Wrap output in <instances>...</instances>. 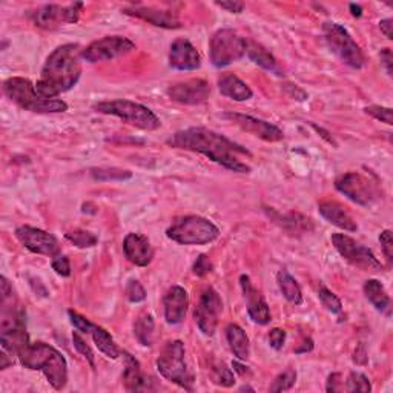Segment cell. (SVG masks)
Listing matches in <instances>:
<instances>
[{
    "mask_svg": "<svg viewBox=\"0 0 393 393\" xmlns=\"http://www.w3.org/2000/svg\"><path fill=\"white\" fill-rule=\"evenodd\" d=\"M344 390L347 392H371L372 390V384L368 381V378L366 375L359 373V372H350L346 384H344Z\"/></svg>",
    "mask_w": 393,
    "mask_h": 393,
    "instance_id": "cell-36",
    "label": "cell"
},
{
    "mask_svg": "<svg viewBox=\"0 0 393 393\" xmlns=\"http://www.w3.org/2000/svg\"><path fill=\"white\" fill-rule=\"evenodd\" d=\"M68 315H69L71 324L74 326L80 333H91V329L94 324L90 322V319H86L85 317L77 314V312H74V310H68Z\"/></svg>",
    "mask_w": 393,
    "mask_h": 393,
    "instance_id": "cell-41",
    "label": "cell"
},
{
    "mask_svg": "<svg viewBox=\"0 0 393 393\" xmlns=\"http://www.w3.org/2000/svg\"><path fill=\"white\" fill-rule=\"evenodd\" d=\"M72 343H74V347L77 349V352L80 355H82L88 363L91 364V367H95V357H94V352L92 349L90 347V344H88L83 338H82V335H80V332H74L72 333Z\"/></svg>",
    "mask_w": 393,
    "mask_h": 393,
    "instance_id": "cell-37",
    "label": "cell"
},
{
    "mask_svg": "<svg viewBox=\"0 0 393 393\" xmlns=\"http://www.w3.org/2000/svg\"><path fill=\"white\" fill-rule=\"evenodd\" d=\"M354 361H355V363H358V364H366V350H364V346H359L357 349Z\"/></svg>",
    "mask_w": 393,
    "mask_h": 393,
    "instance_id": "cell-51",
    "label": "cell"
},
{
    "mask_svg": "<svg viewBox=\"0 0 393 393\" xmlns=\"http://www.w3.org/2000/svg\"><path fill=\"white\" fill-rule=\"evenodd\" d=\"M312 127H314V130H315V131H317L318 134H323V135H322V137H324V139H326V140H327L329 143H333V144H335L333 139L331 137V134H329V132H326V131L323 130V127H318V126H317V125H314V123H312Z\"/></svg>",
    "mask_w": 393,
    "mask_h": 393,
    "instance_id": "cell-53",
    "label": "cell"
},
{
    "mask_svg": "<svg viewBox=\"0 0 393 393\" xmlns=\"http://www.w3.org/2000/svg\"><path fill=\"white\" fill-rule=\"evenodd\" d=\"M134 50L135 43L132 40L122 36H108L88 45L82 51V59L90 63L109 62L123 57V55L132 53Z\"/></svg>",
    "mask_w": 393,
    "mask_h": 393,
    "instance_id": "cell-12",
    "label": "cell"
},
{
    "mask_svg": "<svg viewBox=\"0 0 393 393\" xmlns=\"http://www.w3.org/2000/svg\"><path fill=\"white\" fill-rule=\"evenodd\" d=\"M4 92L19 108L36 114H57L68 111L60 99H45L36 91V85L28 78L11 77L4 82Z\"/></svg>",
    "mask_w": 393,
    "mask_h": 393,
    "instance_id": "cell-4",
    "label": "cell"
},
{
    "mask_svg": "<svg viewBox=\"0 0 393 393\" xmlns=\"http://www.w3.org/2000/svg\"><path fill=\"white\" fill-rule=\"evenodd\" d=\"M123 13L126 15H132L140 20H144L151 23V25L165 28V29H177L181 27V22L179 15L174 11H166V10H157L154 6H139L134 5L130 8H125Z\"/></svg>",
    "mask_w": 393,
    "mask_h": 393,
    "instance_id": "cell-18",
    "label": "cell"
},
{
    "mask_svg": "<svg viewBox=\"0 0 393 393\" xmlns=\"http://www.w3.org/2000/svg\"><path fill=\"white\" fill-rule=\"evenodd\" d=\"M268 340H269V344H270V347L272 349H275V350H280L283 346H284V341H286V332L283 331V329H272V331L269 332L268 335Z\"/></svg>",
    "mask_w": 393,
    "mask_h": 393,
    "instance_id": "cell-45",
    "label": "cell"
},
{
    "mask_svg": "<svg viewBox=\"0 0 393 393\" xmlns=\"http://www.w3.org/2000/svg\"><path fill=\"white\" fill-rule=\"evenodd\" d=\"M312 349H314V341L309 338V340H304L303 347H298L295 352H296V354H306V352H310Z\"/></svg>",
    "mask_w": 393,
    "mask_h": 393,
    "instance_id": "cell-52",
    "label": "cell"
},
{
    "mask_svg": "<svg viewBox=\"0 0 393 393\" xmlns=\"http://www.w3.org/2000/svg\"><path fill=\"white\" fill-rule=\"evenodd\" d=\"M165 318L167 324H180L189 308V296L181 286H172L163 298Z\"/></svg>",
    "mask_w": 393,
    "mask_h": 393,
    "instance_id": "cell-22",
    "label": "cell"
},
{
    "mask_svg": "<svg viewBox=\"0 0 393 393\" xmlns=\"http://www.w3.org/2000/svg\"><path fill=\"white\" fill-rule=\"evenodd\" d=\"M19 361L29 371H40L55 390H62L68 382V363L55 347L45 343L28 344L19 354Z\"/></svg>",
    "mask_w": 393,
    "mask_h": 393,
    "instance_id": "cell-3",
    "label": "cell"
},
{
    "mask_svg": "<svg viewBox=\"0 0 393 393\" xmlns=\"http://www.w3.org/2000/svg\"><path fill=\"white\" fill-rule=\"evenodd\" d=\"M125 294L130 303H142L146 298V291H144V287L137 280H131V282L126 284Z\"/></svg>",
    "mask_w": 393,
    "mask_h": 393,
    "instance_id": "cell-39",
    "label": "cell"
},
{
    "mask_svg": "<svg viewBox=\"0 0 393 393\" xmlns=\"http://www.w3.org/2000/svg\"><path fill=\"white\" fill-rule=\"evenodd\" d=\"M277 283H278L280 291H282L284 298H286L289 303L295 304V306H300V304L303 303L301 287H300L298 282H296V280H295L291 274H289V272H287L286 269L278 272Z\"/></svg>",
    "mask_w": 393,
    "mask_h": 393,
    "instance_id": "cell-29",
    "label": "cell"
},
{
    "mask_svg": "<svg viewBox=\"0 0 393 393\" xmlns=\"http://www.w3.org/2000/svg\"><path fill=\"white\" fill-rule=\"evenodd\" d=\"M247 57H249L255 65H258L260 68L266 69L269 72H274L277 76H283V71L280 68L277 59L272 55L266 48H263L261 45L255 42H247Z\"/></svg>",
    "mask_w": 393,
    "mask_h": 393,
    "instance_id": "cell-28",
    "label": "cell"
},
{
    "mask_svg": "<svg viewBox=\"0 0 393 393\" xmlns=\"http://www.w3.org/2000/svg\"><path fill=\"white\" fill-rule=\"evenodd\" d=\"M123 252L127 261L135 264L139 268H146L154 258V249L149 243V240L142 235L131 232L123 240Z\"/></svg>",
    "mask_w": 393,
    "mask_h": 393,
    "instance_id": "cell-21",
    "label": "cell"
},
{
    "mask_svg": "<svg viewBox=\"0 0 393 393\" xmlns=\"http://www.w3.org/2000/svg\"><path fill=\"white\" fill-rule=\"evenodd\" d=\"M65 238L68 240L69 243H72L76 247H78V249H88V247H94L99 242L97 235H94L92 232L83 230V229H76V230L67 232Z\"/></svg>",
    "mask_w": 393,
    "mask_h": 393,
    "instance_id": "cell-33",
    "label": "cell"
},
{
    "mask_svg": "<svg viewBox=\"0 0 393 393\" xmlns=\"http://www.w3.org/2000/svg\"><path fill=\"white\" fill-rule=\"evenodd\" d=\"M134 335L142 346H152V340H154V318H152L151 314H143L135 319Z\"/></svg>",
    "mask_w": 393,
    "mask_h": 393,
    "instance_id": "cell-31",
    "label": "cell"
},
{
    "mask_svg": "<svg viewBox=\"0 0 393 393\" xmlns=\"http://www.w3.org/2000/svg\"><path fill=\"white\" fill-rule=\"evenodd\" d=\"M82 2H74L67 6L62 5H43L31 13V20L36 27L43 29H55L63 23H77L80 13L83 10Z\"/></svg>",
    "mask_w": 393,
    "mask_h": 393,
    "instance_id": "cell-13",
    "label": "cell"
},
{
    "mask_svg": "<svg viewBox=\"0 0 393 393\" xmlns=\"http://www.w3.org/2000/svg\"><path fill=\"white\" fill-rule=\"evenodd\" d=\"M295 382H296V372L294 368H286V371L280 373L274 380V382H272L269 392L275 393V392L291 390L295 386Z\"/></svg>",
    "mask_w": 393,
    "mask_h": 393,
    "instance_id": "cell-35",
    "label": "cell"
},
{
    "mask_svg": "<svg viewBox=\"0 0 393 393\" xmlns=\"http://www.w3.org/2000/svg\"><path fill=\"white\" fill-rule=\"evenodd\" d=\"M332 243L343 258L354 264L355 268L371 272L382 270V264L376 258L375 254L352 237L346 234H333Z\"/></svg>",
    "mask_w": 393,
    "mask_h": 393,
    "instance_id": "cell-11",
    "label": "cell"
},
{
    "mask_svg": "<svg viewBox=\"0 0 393 393\" xmlns=\"http://www.w3.org/2000/svg\"><path fill=\"white\" fill-rule=\"evenodd\" d=\"M364 295L376 310L387 317L390 315L392 301L386 287L381 284V282H378V280H367L364 284Z\"/></svg>",
    "mask_w": 393,
    "mask_h": 393,
    "instance_id": "cell-26",
    "label": "cell"
},
{
    "mask_svg": "<svg viewBox=\"0 0 393 393\" xmlns=\"http://www.w3.org/2000/svg\"><path fill=\"white\" fill-rule=\"evenodd\" d=\"M319 214L323 215V219H326L329 223L333 224V226L340 228L346 232H357L358 224L357 221L352 219V215L349 211L338 202H331V200H326L322 202L318 206Z\"/></svg>",
    "mask_w": 393,
    "mask_h": 393,
    "instance_id": "cell-23",
    "label": "cell"
},
{
    "mask_svg": "<svg viewBox=\"0 0 393 393\" xmlns=\"http://www.w3.org/2000/svg\"><path fill=\"white\" fill-rule=\"evenodd\" d=\"M15 237H18L19 242L33 254L57 256V254L60 252L57 238L46 230L33 226H20L15 229Z\"/></svg>",
    "mask_w": 393,
    "mask_h": 393,
    "instance_id": "cell-15",
    "label": "cell"
},
{
    "mask_svg": "<svg viewBox=\"0 0 393 393\" xmlns=\"http://www.w3.org/2000/svg\"><path fill=\"white\" fill-rule=\"evenodd\" d=\"M170 65L179 71H195L202 67V55L186 39H177L171 45Z\"/></svg>",
    "mask_w": 393,
    "mask_h": 393,
    "instance_id": "cell-20",
    "label": "cell"
},
{
    "mask_svg": "<svg viewBox=\"0 0 393 393\" xmlns=\"http://www.w3.org/2000/svg\"><path fill=\"white\" fill-rule=\"evenodd\" d=\"M350 11H352V15H354V18H361V14H363V8H361L359 5L352 4Z\"/></svg>",
    "mask_w": 393,
    "mask_h": 393,
    "instance_id": "cell-54",
    "label": "cell"
},
{
    "mask_svg": "<svg viewBox=\"0 0 393 393\" xmlns=\"http://www.w3.org/2000/svg\"><path fill=\"white\" fill-rule=\"evenodd\" d=\"M232 367H234V371L238 372L240 375H246V372H247V367L240 364L238 361H234V363H232Z\"/></svg>",
    "mask_w": 393,
    "mask_h": 393,
    "instance_id": "cell-55",
    "label": "cell"
},
{
    "mask_svg": "<svg viewBox=\"0 0 393 393\" xmlns=\"http://www.w3.org/2000/svg\"><path fill=\"white\" fill-rule=\"evenodd\" d=\"M214 382L221 387H232L235 384V376L226 364H221L215 368Z\"/></svg>",
    "mask_w": 393,
    "mask_h": 393,
    "instance_id": "cell-38",
    "label": "cell"
},
{
    "mask_svg": "<svg viewBox=\"0 0 393 393\" xmlns=\"http://www.w3.org/2000/svg\"><path fill=\"white\" fill-rule=\"evenodd\" d=\"M242 392H244V390H249V392H254V389L252 387H249V386H243L242 389H240Z\"/></svg>",
    "mask_w": 393,
    "mask_h": 393,
    "instance_id": "cell-56",
    "label": "cell"
},
{
    "mask_svg": "<svg viewBox=\"0 0 393 393\" xmlns=\"http://www.w3.org/2000/svg\"><path fill=\"white\" fill-rule=\"evenodd\" d=\"M326 390H327V392H331V393L343 392V390H344V381H343L341 373H332V375H329Z\"/></svg>",
    "mask_w": 393,
    "mask_h": 393,
    "instance_id": "cell-46",
    "label": "cell"
},
{
    "mask_svg": "<svg viewBox=\"0 0 393 393\" xmlns=\"http://www.w3.org/2000/svg\"><path fill=\"white\" fill-rule=\"evenodd\" d=\"M318 296H319V301H322V304H323V308H326V310H329L331 314H335V315L341 314L343 303L332 291H329L327 287L322 286L318 291Z\"/></svg>",
    "mask_w": 393,
    "mask_h": 393,
    "instance_id": "cell-34",
    "label": "cell"
},
{
    "mask_svg": "<svg viewBox=\"0 0 393 393\" xmlns=\"http://www.w3.org/2000/svg\"><path fill=\"white\" fill-rule=\"evenodd\" d=\"M219 90L224 97H229L235 102H246L252 99L254 95L251 88L232 72H223L219 77Z\"/></svg>",
    "mask_w": 393,
    "mask_h": 393,
    "instance_id": "cell-25",
    "label": "cell"
},
{
    "mask_svg": "<svg viewBox=\"0 0 393 393\" xmlns=\"http://www.w3.org/2000/svg\"><path fill=\"white\" fill-rule=\"evenodd\" d=\"M123 357V382L127 392H142L151 389V381L142 373L140 363L127 352H122Z\"/></svg>",
    "mask_w": 393,
    "mask_h": 393,
    "instance_id": "cell-24",
    "label": "cell"
},
{
    "mask_svg": "<svg viewBox=\"0 0 393 393\" xmlns=\"http://www.w3.org/2000/svg\"><path fill=\"white\" fill-rule=\"evenodd\" d=\"M247 51V40L240 36L237 31L224 28L219 29L211 37L209 54L215 68H224L234 62L243 59Z\"/></svg>",
    "mask_w": 393,
    "mask_h": 393,
    "instance_id": "cell-9",
    "label": "cell"
},
{
    "mask_svg": "<svg viewBox=\"0 0 393 393\" xmlns=\"http://www.w3.org/2000/svg\"><path fill=\"white\" fill-rule=\"evenodd\" d=\"M224 117L232 120V122L242 127L243 131L249 132L264 142L274 143V142H280L284 139L283 131L280 130L278 126L266 122V120H260V118L244 116V114H235V112H229V114H226Z\"/></svg>",
    "mask_w": 393,
    "mask_h": 393,
    "instance_id": "cell-17",
    "label": "cell"
},
{
    "mask_svg": "<svg viewBox=\"0 0 393 393\" xmlns=\"http://www.w3.org/2000/svg\"><path fill=\"white\" fill-rule=\"evenodd\" d=\"M240 284H242L243 294L247 300V315L254 323L260 326H266L270 323L272 315L268 303L264 301L263 295L254 287L251 278L247 275L240 277Z\"/></svg>",
    "mask_w": 393,
    "mask_h": 393,
    "instance_id": "cell-19",
    "label": "cell"
},
{
    "mask_svg": "<svg viewBox=\"0 0 393 393\" xmlns=\"http://www.w3.org/2000/svg\"><path fill=\"white\" fill-rule=\"evenodd\" d=\"M226 338L229 347L238 359L246 361L251 354V344L246 332L238 324H229L226 327Z\"/></svg>",
    "mask_w": 393,
    "mask_h": 393,
    "instance_id": "cell-27",
    "label": "cell"
},
{
    "mask_svg": "<svg viewBox=\"0 0 393 393\" xmlns=\"http://www.w3.org/2000/svg\"><path fill=\"white\" fill-rule=\"evenodd\" d=\"M10 355L11 354H8L5 349H2V352H0V368H2V371H5V368H8V366L13 364V359H8Z\"/></svg>",
    "mask_w": 393,
    "mask_h": 393,
    "instance_id": "cell-50",
    "label": "cell"
},
{
    "mask_svg": "<svg viewBox=\"0 0 393 393\" xmlns=\"http://www.w3.org/2000/svg\"><path fill=\"white\" fill-rule=\"evenodd\" d=\"M167 95L171 100L181 105H200L209 99L211 88L203 78H191L171 85L167 88Z\"/></svg>",
    "mask_w": 393,
    "mask_h": 393,
    "instance_id": "cell-16",
    "label": "cell"
},
{
    "mask_svg": "<svg viewBox=\"0 0 393 393\" xmlns=\"http://www.w3.org/2000/svg\"><path fill=\"white\" fill-rule=\"evenodd\" d=\"M223 312V301L219 292L212 287H207L200 296V301L194 312L195 323L200 332L206 336H212L219 326V318Z\"/></svg>",
    "mask_w": 393,
    "mask_h": 393,
    "instance_id": "cell-14",
    "label": "cell"
},
{
    "mask_svg": "<svg viewBox=\"0 0 393 393\" xmlns=\"http://www.w3.org/2000/svg\"><path fill=\"white\" fill-rule=\"evenodd\" d=\"M94 109L100 112V114L122 118L125 123L143 131H156L162 126L160 118L149 108L131 100L100 102L97 105H94Z\"/></svg>",
    "mask_w": 393,
    "mask_h": 393,
    "instance_id": "cell-7",
    "label": "cell"
},
{
    "mask_svg": "<svg viewBox=\"0 0 393 393\" xmlns=\"http://www.w3.org/2000/svg\"><path fill=\"white\" fill-rule=\"evenodd\" d=\"M335 188L343 195L359 206H372L380 197L378 184L373 183L367 175L359 172H347L335 180Z\"/></svg>",
    "mask_w": 393,
    "mask_h": 393,
    "instance_id": "cell-10",
    "label": "cell"
},
{
    "mask_svg": "<svg viewBox=\"0 0 393 393\" xmlns=\"http://www.w3.org/2000/svg\"><path fill=\"white\" fill-rule=\"evenodd\" d=\"M55 274L60 277H69L71 275V263L67 255H57L51 263Z\"/></svg>",
    "mask_w": 393,
    "mask_h": 393,
    "instance_id": "cell-43",
    "label": "cell"
},
{
    "mask_svg": "<svg viewBox=\"0 0 393 393\" xmlns=\"http://www.w3.org/2000/svg\"><path fill=\"white\" fill-rule=\"evenodd\" d=\"M166 143L177 149L198 152L232 172H251V166L247 165V160L252 158L251 152L242 144L229 140L223 134L215 132L209 127H188V130L175 132Z\"/></svg>",
    "mask_w": 393,
    "mask_h": 393,
    "instance_id": "cell-1",
    "label": "cell"
},
{
    "mask_svg": "<svg viewBox=\"0 0 393 393\" xmlns=\"http://www.w3.org/2000/svg\"><path fill=\"white\" fill-rule=\"evenodd\" d=\"M82 51L77 43L55 48L48 55L36 91L45 99H57V95L72 90L82 76Z\"/></svg>",
    "mask_w": 393,
    "mask_h": 393,
    "instance_id": "cell-2",
    "label": "cell"
},
{
    "mask_svg": "<svg viewBox=\"0 0 393 393\" xmlns=\"http://www.w3.org/2000/svg\"><path fill=\"white\" fill-rule=\"evenodd\" d=\"M220 229L200 215H186L175 220L166 230V237L184 246H200L212 243L219 238Z\"/></svg>",
    "mask_w": 393,
    "mask_h": 393,
    "instance_id": "cell-5",
    "label": "cell"
},
{
    "mask_svg": "<svg viewBox=\"0 0 393 393\" xmlns=\"http://www.w3.org/2000/svg\"><path fill=\"white\" fill-rule=\"evenodd\" d=\"M184 357V344L180 340L170 341L165 344L157 358V371L165 380L191 392L194 390V375L189 371Z\"/></svg>",
    "mask_w": 393,
    "mask_h": 393,
    "instance_id": "cell-6",
    "label": "cell"
},
{
    "mask_svg": "<svg viewBox=\"0 0 393 393\" xmlns=\"http://www.w3.org/2000/svg\"><path fill=\"white\" fill-rule=\"evenodd\" d=\"M216 6H220V8H223V10L234 13V14H240L244 10V4L237 2V0H229V2H216Z\"/></svg>",
    "mask_w": 393,
    "mask_h": 393,
    "instance_id": "cell-47",
    "label": "cell"
},
{
    "mask_svg": "<svg viewBox=\"0 0 393 393\" xmlns=\"http://www.w3.org/2000/svg\"><path fill=\"white\" fill-rule=\"evenodd\" d=\"M380 243L382 246V252L386 255V258L389 263L393 261V240H392V230L386 229L381 232L380 235Z\"/></svg>",
    "mask_w": 393,
    "mask_h": 393,
    "instance_id": "cell-44",
    "label": "cell"
},
{
    "mask_svg": "<svg viewBox=\"0 0 393 393\" xmlns=\"http://www.w3.org/2000/svg\"><path fill=\"white\" fill-rule=\"evenodd\" d=\"M214 269L212 266V261L209 260V256L202 254L197 256V260L194 263V266H192V270H194V274L197 277H206L207 274H211Z\"/></svg>",
    "mask_w": 393,
    "mask_h": 393,
    "instance_id": "cell-42",
    "label": "cell"
},
{
    "mask_svg": "<svg viewBox=\"0 0 393 393\" xmlns=\"http://www.w3.org/2000/svg\"><path fill=\"white\" fill-rule=\"evenodd\" d=\"M380 55H381V62H382L384 68H386L387 74L392 77V65H393V55H392V51L389 50V48H384V50L381 51Z\"/></svg>",
    "mask_w": 393,
    "mask_h": 393,
    "instance_id": "cell-48",
    "label": "cell"
},
{
    "mask_svg": "<svg viewBox=\"0 0 393 393\" xmlns=\"http://www.w3.org/2000/svg\"><path fill=\"white\" fill-rule=\"evenodd\" d=\"M91 335H92L94 344L97 346V349L102 352L103 355H106L111 359H117L118 357H122V350L117 347L116 341L112 340V336L109 335V332L105 331V329L99 327V326H92Z\"/></svg>",
    "mask_w": 393,
    "mask_h": 393,
    "instance_id": "cell-30",
    "label": "cell"
},
{
    "mask_svg": "<svg viewBox=\"0 0 393 393\" xmlns=\"http://www.w3.org/2000/svg\"><path fill=\"white\" fill-rule=\"evenodd\" d=\"M323 34L331 51L338 55L347 67L361 69L366 65L364 54L361 51L359 45L352 39L349 31L340 25V23L326 22L323 25Z\"/></svg>",
    "mask_w": 393,
    "mask_h": 393,
    "instance_id": "cell-8",
    "label": "cell"
},
{
    "mask_svg": "<svg viewBox=\"0 0 393 393\" xmlns=\"http://www.w3.org/2000/svg\"><path fill=\"white\" fill-rule=\"evenodd\" d=\"M380 29L381 33L386 36L389 40L393 39V20L392 19H384L380 22Z\"/></svg>",
    "mask_w": 393,
    "mask_h": 393,
    "instance_id": "cell-49",
    "label": "cell"
},
{
    "mask_svg": "<svg viewBox=\"0 0 393 393\" xmlns=\"http://www.w3.org/2000/svg\"><path fill=\"white\" fill-rule=\"evenodd\" d=\"M364 112H366V114H368V116H372L373 118L380 120V122H382V123L392 125V109L390 108L372 105V106L364 108Z\"/></svg>",
    "mask_w": 393,
    "mask_h": 393,
    "instance_id": "cell-40",
    "label": "cell"
},
{
    "mask_svg": "<svg viewBox=\"0 0 393 393\" xmlns=\"http://www.w3.org/2000/svg\"><path fill=\"white\" fill-rule=\"evenodd\" d=\"M91 177L99 181H125L132 179V172L120 167H94Z\"/></svg>",
    "mask_w": 393,
    "mask_h": 393,
    "instance_id": "cell-32",
    "label": "cell"
}]
</instances>
